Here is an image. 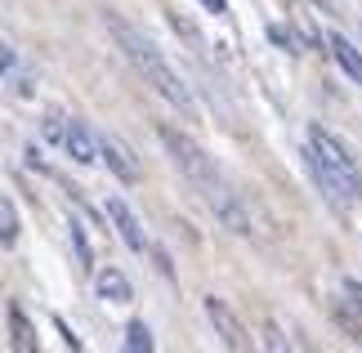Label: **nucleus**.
Returning <instances> with one entry per match:
<instances>
[{"mask_svg": "<svg viewBox=\"0 0 362 353\" xmlns=\"http://www.w3.org/2000/svg\"><path fill=\"white\" fill-rule=\"evenodd\" d=\"M103 23H107V36L117 40L121 59L130 63L134 72L144 76L148 86L157 90V94H161V98H165V103H170V108H179V112H192V90L184 86V76L175 72V63L165 59V54H161L157 45H152V40H148L144 32H139L134 23H125L121 13H107Z\"/></svg>", "mask_w": 362, "mask_h": 353, "instance_id": "1", "label": "nucleus"}, {"mask_svg": "<svg viewBox=\"0 0 362 353\" xmlns=\"http://www.w3.org/2000/svg\"><path fill=\"white\" fill-rule=\"evenodd\" d=\"M304 161L317 179V188L327 192V202L336 210H349V206H362V175L354 157L344 152V144H336L322 125L309 130V148H304Z\"/></svg>", "mask_w": 362, "mask_h": 353, "instance_id": "2", "label": "nucleus"}, {"mask_svg": "<svg viewBox=\"0 0 362 353\" xmlns=\"http://www.w3.org/2000/svg\"><path fill=\"white\" fill-rule=\"evenodd\" d=\"M157 139H161V148L170 152V161L179 166V175H184L192 188H206V183H215V179H224L219 175V166L206 157V148L197 144V139H188V134H179L175 125H157Z\"/></svg>", "mask_w": 362, "mask_h": 353, "instance_id": "3", "label": "nucleus"}, {"mask_svg": "<svg viewBox=\"0 0 362 353\" xmlns=\"http://www.w3.org/2000/svg\"><path fill=\"white\" fill-rule=\"evenodd\" d=\"M202 197H206V206L215 210V219L224 224L228 233H238V237H246V233H250L246 202H242L238 192H233V183H228V179H215V183H206V188H202Z\"/></svg>", "mask_w": 362, "mask_h": 353, "instance_id": "4", "label": "nucleus"}, {"mask_svg": "<svg viewBox=\"0 0 362 353\" xmlns=\"http://www.w3.org/2000/svg\"><path fill=\"white\" fill-rule=\"evenodd\" d=\"M206 318H211V327H215L219 340H224V349H228V353H250L246 327H242L238 318H233V308L219 300V295H206Z\"/></svg>", "mask_w": 362, "mask_h": 353, "instance_id": "5", "label": "nucleus"}, {"mask_svg": "<svg viewBox=\"0 0 362 353\" xmlns=\"http://www.w3.org/2000/svg\"><path fill=\"white\" fill-rule=\"evenodd\" d=\"M67 157L81 161V166H94L103 161V134H94L86 121H67Z\"/></svg>", "mask_w": 362, "mask_h": 353, "instance_id": "6", "label": "nucleus"}, {"mask_svg": "<svg viewBox=\"0 0 362 353\" xmlns=\"http://www.w3.org/2000/svg\"><path fill=\"white\" fill-rule=\"evenodd\" d=\"M107 219H112V228H117V237L125 246L134 250V255H144L148 250V237H144V228H139V219H134V210L121 202V197H107Z\"/></svg>", "mask_w": 362, "mask_h": 353, "instance_id": "7", "label": "nucleus"}, {"mask_svg": "<svg viewBox=\"0 0 362 353\" xmlns=\"http://www.w3.org/2000/svg\"><path fill=\"white\" fill-rule=\"evenodd\" d=\"M103 166H107V170H112L121 183H139V175H144L139 157H134V152L121 144L117 134H103Z\"/></svg>", "mask_w": 362, "mask_h": 353, "instance_id": "8", "label": "nucleus"}, {"mask_svg": "<svg viewBox=\"0 0 362 353\" xmlns=\"http://www.w3.org/2000/svg\"><path fill=\"white\" fill-rule=\"evenodd\" d=\"M5 322H9V349L13 353H40L36 345V331H32V318L18 300H5Z\"/></svg>", "mask_w": 362, "mask_h": 353, "instance_id": "9", "label": "nucleus"}, {"mask_svg": "<svg viewBox=\"0 0 362 353\" xmlns=\"http://www.w3.org/2000/svg\"><path fill=\"white\" fill-rule=\"evenodd\" d=\"M327 50H331V59L340 63V72L354 81V86H362V50L354 45L349 36H340V32H327Z\"/></svg>", "mask_w": 362, "mask_h": 353, "instance_id": "10", "label": "nucleus"}, {"mask_svg": "<svg viewBox=\"0 0 362 353\" xmlns=\"http://www.w3.org/2000/svg\"><path fill=\"white\" fill-rule=\"evenodd\" d=\"M94 291H99V300H107V304H125L134 295L130 277H125L121 268H99V273H94Z\"/></svg>", "mask_w": 362, "mask_h": 353, "instance_id": "11", "label": "nucleus"}, {"mask_svg": "<svg viewBox=\"0 0 362 353\" xmlns=\"http://www.w3.org/2000/svg\"><path fill=\"white\" fill-rule=\"evenodd\" d=\"M0 246H5V250L18 246V210H13L9 197L0 202Z\"/></svg>", "mask_w": 362, "mask_h": 353, "instance_id": "12", "label": "nucleus"}, {"mask_svg": "<svg viewBox=\"0 0 362 353\" xmlns=\"http://www.w3.org/2000/svg\"><path fill=\"white\" fill-rule=\"evenodd\" d=\"M121 353H152V331H148V322H130V327H125Z\"/></svg>", "mask_w": 362, "mask_h": 353, "instance_id": "13", "label": "nucleus"}, {"mask_svg": "<svg viewBox=\"0 0 362 353\" xmlns=\"http://www.w3.org/2000/svg\"><path fill=\"white\" fill-rule=\"evenodd\" d=\"M67 233H72V250H76V260L81 264H94V250H90V237H86V224H81V219H72V224H67Z\"/></svg>", "mask_w": 362, "mask_h": 353, "instance_id": "14", "label": "nucleus"}, {"mask_svg": "<svg viewBox=\"0 0 362 353\" xmlns=\"http://www.w3.org/2000/svg\"><path fill=\"white\" fill-rule=\"evenodd\" d=\"M264 349H269V353H296V349H291V340H286V335L273 327V322L264 327Z\"/></svg>", "mask_w": 362, "mask_h": 353, "instance_id": "15", "label": "nucleus"}, {"mask_svg": "<svg viewBox=\"0 0 362 353\" xmlns=\"http://www.w3.org/2000/svg\"><path fill=\"white\" fill-rule=\"evenodd\" d=\"M40 134H45V144H54V148H59V144H67V121H63V117H49Z\"/></svg>", "mask_w": 362, "mask_h": 353, "instance_id": "16", "label": "nucleus"}, {"mask_svg": "<svg viewBox=\"0 0 362 353\" xmlns=\"http://www.w3.org/2000/svg\"><path fill=\"white\" fill-rule=\"evenodd\" d=\"M264 32H269V40H273V45H282L286 54H300V50H296V40H291V32H286L282 23H269V27H264Z\"/></svg>", "mask_w": 362, "mask_h": 353, "instance_id": "17", "label": "nucleus"}, {"mask_svg": "<svg viewBox=\"0 0 362 353\" xmlns=\"http://www.w3.org/2000/svg\"><path fill=\"white\" fill-rule=\"evenodd\" d=\"M0 67H5V81L18 90V76H13V45H9V40H0Z\"/></svg>", "mask_w": 362, "mask_h": 353, "instance_id": "18", "label": "nucleus"}, {"mask_svg": "<svg viewBox=\"0 0 362 353\" xmlns=\"http://www.w3.org/2000/svg\"><path fill=\"white\" fill-rule=\"evenodd\" d=\"M54 331H59V335H63V345H67V349H72V353H81V335H72V327H67V322H63V318H54Z\"/></svg>", "mask_w": 362, "mask_h": 353, "instance_id": "19", "label": "nucleus"}, {"mask_svg": "<svg viewBox=\"0 0 362 353\" xmlns=\"http://www.w3.org/2000/svg\"><path fill=\"white\" fill-rule=\"evenodd\" d=\"M340 291L349 295V304H354L358 313H362V282H354V277H344V282H340Z\"/></svg>", "mask_w": 362, "mask_h": 353, "instance_id": "20", "label": "nucleus"}, {"mask_svg": "<svg viewBox=\"0 0 362 353\" xmlns=\"http://www.w3.org/2000/svg\"><path fill=\"white\" fill-rule=\"evenodd\" d=\"M152 264H157V273L165 282H175V268H170V260H165V250H152Z\"/></svg>", "mask_w": 362, "mask_h": 353, "instance_id": "21", "label": "nucleus"}, {"mask_svg": "<svg viewBox=\"0 0 362 353\" xmlns=\"http://www.w3.org/2000/svg\"><path fill=\"white\" fill-rule=\"evenodd\" d=\"M27 166H32V170H40V175H45V170H49V166H45V157H40V152H36V148H27Z\"/></svg>", "mask_w": 362, "mask_h": 353, "instance_id": "22", "label": "nucleus"}, {"mask_svg": "<svg viewBox=\"0 0 362 353\" xmlns=\"http://www.w3.org/2000/svg\"><path fill=\"white\" fill-rule=\"evenodd\" d=\"M202 9H206V13H224L228 5H224V0H202Z\"/></svg>", "mask_w": 362, "mask_h": 353, "instance_id": "23", "label": "nucleus"}]
</instances>
